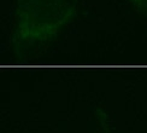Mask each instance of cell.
Instances as JSON below:
<instances>
[{"label": "cell", "mask_w": 147, "mask_h": 133, "mask_svg": "<svg viewBox=\"0 0 147 133\" xmlns=\"http://www.w3.org/2000/svg\"><path fill=\"white\" fill-rule=\"evenodd\" d=\"M76 15L70 0H16L13 42L30 46L57 35Z\"/></svg>", "instance_id": "1"}, {"label": "cell", "mask_w": 147, "mask_h": 133, "mask_svg": "<svg viewBox=\"0 0 147 133\" xmlns=\"http://www.w3.org/2000/svg\"><path fill=\"white\" fill-rule=\"evenodd\" d=\"M98 121H99V124H100L102 133H115L112 126H111V122H110V120H109V117L106 116V114L104 113L102 110L98 111Z\"/></svg>", "instance_id": "2"}, {"label": "cell", "mask_w": 147, "mask_h": 133, "mask_svg": "<svg viewBox=\"0 0 147 133\" xmlns=\"http://www.w3.org/2000/svg\"><path fill=\"white\" fill-rule=\"evenodd\" d=\"M127 1H129L142 15L147 16V0H127Z\"/></svg>", "instance_id": "3"}]
</instances>
